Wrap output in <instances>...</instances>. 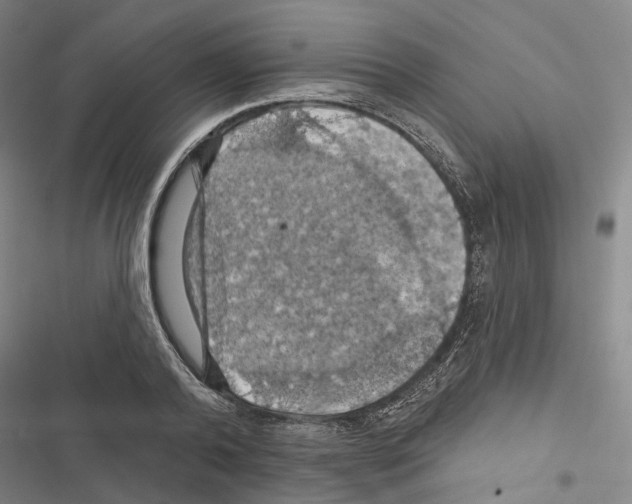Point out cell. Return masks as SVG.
<instances>
[{"mask_svg": "<svg viewBox=\"0 0 632 504\" xmlns=\"http://www.w3.org/2000/svg\"><path fill=\"white\" fill-rule=\"evenodd\" d=\"M427 213L350 164L306 161L217 195L202 240L219 344L316 375L359 368L422 326Z\"/></svg>", "mask_w": 632, "mask_h": 504, "instance_id": "cell-1", "label": "cell"}]
</instances>
